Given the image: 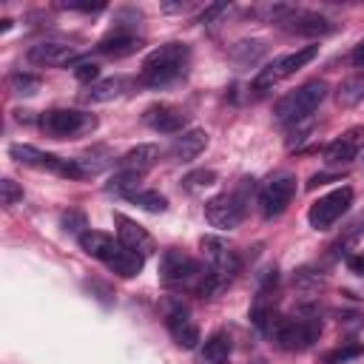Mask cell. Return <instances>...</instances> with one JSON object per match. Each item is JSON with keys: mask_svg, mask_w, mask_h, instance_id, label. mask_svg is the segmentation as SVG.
Wrapping results in <instances>:
<instances>
[{"mask_svg": "<svg viewBox=\"0 0 364 364\" xmlns=\"http://www.w3.org/2000/svg\"><path fill=\"white\" fill-rule=\"evenodd\" d=\"M188 65H191V48L185 43H165L142 60L139 80L151 88H162L185 77Z\"/></svg>", "mask_w": 364, "mask_h": 364, "instance_id": "cell-1", "label": "cell"}, {"mask_svg": "<svg viewBox=\"0 0 364 364\" xmlns=\"http://www.w3.org/2000/svg\"><path fill=\"white\" fill-rule=\"evenodd\" d=\"M80 247L88 253V256H94V259H100L108 270H114L117 276H122V279H131V276H136L139 270H142V256H136L134 250H128L119 239L114 242L108 233H102V230H85L82 236H80Z\"/></svg>", "mask_w": 364, "mask_h": 364, "instance_id": "cell-2", "label": "cell"}, {"mask_svg": "<svg viewBox=\"0 0 364 364\" xmlns=\"http://www.w3.org/2000/svg\"><path fill=\"white\" fill-rule=\"evenodd\" d=\"M259 330H262L279 350L301 353V350L313 347L316 338L321 336V321H318L316 316H307V318H284V316L273 313Z\"/></svg>", "mask_w": 364, "mask_h": 364, "instance_id": "cell-3", "label": "cell"}, {"mask_svg": "<svg viewBox=\"0 0 364 364\" xmlns=\"http://www.w3.org/2000/svg\"><path fill=\"white\" fill-rule=\"evenodd\" d=\"M250 191H253V179H242L236 188L213 196L205 202V219L219 228V230H233L242 225L245 213H247V202H250Z\"/></svg>", "mask_w": 364, "mask_h": 364, "instance_id": "cell-4", "label": "cell"}, {"mask_svg": "<svg viewBox=\"0 0 364 364\" xmlns=\"http://www.w3.org/2000/svg\"><path fill=\"white\" fill-rule=\"evenodd\" d=\"M327 97V82L324 80H307L299 88L287 91L284 97H279V102L273 105V117L279 122H293L299 125L301 119H307Z\"/></svg>", "mask_w": 364, "mask_h": 364, "instance_id": "cell-5", "label": "cell"}, {"mask_svg": "<svg viewBox=\"0 0 364 364\" xmlns=\"http://www.w3.org/2000/svg\"><path fill=\"white\" fill-rule=\"evenodd\" d=\"M267 17L279 28H284L290 34H299V37H324V34H333L336 31V23L330 17H324L318 11H310V9L284 6V3L267 6Z\"/></svg>", "mask_w": 364, "mask_h": 364, "instance_id": "cell-6", "label": "cell"}, {"mask_svg": "<svg viewBox=\"0 0 364 364\" xmlns=\"http://www.w3.org/2000/svg\"><path fill=\"white\" fill-rule=\"evenodd\" d=\"M9 156L20 165H28V168H40V171H51L57 176H65V179H85L91 176L85 159H63L57 154H48V151H40L34 145H11L9 148Z\"/></svg>", "mask_w": 364, "mask_h": 364, "instance_id": "cell-7", "label": "cell"}, {"mask_svg": "<svg viewBox=\"0 0 364 364\" xmlns=\"http://www.w3.org/2000/svg\"><path fill=\"white\" fill-rule=\"evenodd\" d=\"M97 128V117L88 111L74 108H51L40 114V131L51 139H74L82 134H91Z\"/></svg>", "mask_w": 364, "mask_h": 364, "instance_id": "cell-8", "label": "cell"}, {"mask_svg": "<svg viewBox=\"0 0 364 364\" xmlns=\"http://www.w3.org/2000/svg\"><path fill=\"white\" fill-rule=\"evenodd\" d=\"M205 273L208 270L196 259H191L188 253H182L176 247H168L159 259V282L165 287H193V290H199Z\"/></svg>", "mask_w": 364, "mask_h": 364, "instance_id": "cell-9", "label": "cell"}, {"mask_svg": "<svg viewBox=\"0 0 364 364\" xmlns=\"http://www.w3.org/2000/svg\"><path fill=\"white\" fill-rule=\"evenodd\" d=\"M316 54H318V46H301V48H296V51H287V54L270 60L264 68H259V74H256V80H253V91H267V88H273L276 82H282V80H287L290 74H296L299 68H304Z\"/></svg>", "mask_w": 364, "mask_h": 364, "instance_id": "cell-10", "label": "cell"}, {"mask_svg": "<svg viewBox=\"0 0 364 364\" xmlns=\"http://www.w3.org/2000/svg\"><path fill=\"white\" fill-rule=\"evenodd\" d=\"M296 196V176L282 171V173H273L267 182H262L259 188V210L264 219H276L282 216L290 202Z\"/></svg>", "mask_w": 364, "mask_h": 364, "instance_id": "cell-11", "label": "cell"}, {"mask_svg": "<svg viewBox=\"0 0 364 364\" xmlns=\"http://www.w3.org/2000/svg\"><path fill=\"white\" fill-rule=\"evenodd\" d=\"M350 205H353V188H347V185H344V188H336V191L318 196V199L310 205L307 222H310V228H316V230H330V228L350 210Z\"/></svg>", "mask_w": 364, "mask_h": 364, "instance_id": "cell-12", "label": "cell"}, {"mask_svg": "<svg viewBox=\"0 0 364 364\" xmlns=\"http://www.w3.org/2000/svg\"><path fill=\"white\" fill-rule=\"evenodd\" d=\"M361 148H364V128H361V125H355V128L344 131L341 136H336V139L324 148V162H327L330 168L350 165V162H355V159H358Z\"/></svg>", "mask_w": 364, "mask_h": 364, "instance_id": "cell-13", "label": "cell"}, {"mask_svg": "<svg viewBox=\"0 0 364 364\" xmlns=\"http://www.w3.org/2000/svg\"><path fill=\"white\" fill-rule=\"evenodd\" d=\"M114 225H117V236H119V242L128 247V250H134L136 256H151L154 250H156V242H154V236L142 228V225H136L134 219H128L125 213H114Z\"/></svg>", "mask_w": 364, "mask_h": 364, "instance_id": "cell-14", "label": "cell"}, {"mask_svg": "<svg viewBox=\"0 0 364 364\" xmlns=\"http://www.w3.org/2000/svg\"><path fill=\"white\" fill-rule=\"evenodd\" d=\"M145 122L159 134H182L188 125V114L171 102H156L145 111Z\"/></svg>", "mask_w": 364, "mask_h": 364, "instance_id": "cell-15", "label": "cell"}, {"mask_svg": "<svg viewBox=\"0 0 364 364\" xmlns=\"http://www.w3.org/2000/svg\"><path fill=\"white\" fill-rule=\"evenodd\" d=\"M142 48V40L134 34V28L128 26H117L114 31H108L100 43H97V51L100 54H108V57H128L134 51Z\"/></svg>", "mask_w": 364, "mask_h": 364, "instance_id": "cell-16", "label": "cell"}, {"mask_svg": "<svg viewBox=\"0 0 364 364\" xmlns=\"http://www.w3.org/2000/svg\"><path fill=\"white\" fill-rule=\"evenodd\" d=\"M28 60L34 65H68L71 60H77V51L68 43H57V40H43L37 46L28 48Z\"/></svg>", "mask_w": 364, "mask_h": 364, "instance_id": "cell-17", "label": "cell"}, {"mask_svg": "<svg viewBox=\"0 0 364 364\" xmlns=\"http://www.w3.org/2000/svg\"><path fill=\"white\" fill-rule=\"evenodd\" d=\"M205 148H208V134H205L202 128H188V131H182V134L173 136L168 154H171V159H176V162H191V159H196Z\"/></svg>", "mask_w": 364, "mask_h": 364, "instance_id": "cell-18", "label": "cell"}, {"mask_svg": "<svg viewBox=\"0 0 364 364\" xmlns=\"http://www.w3.org/2000/svg\"><path fill=\"white\" fill-rule=\"evenodd\" d=\"M165 324H168L171 338H173L179 347L191 350V347H196V344H199V327H196V321L188 316V310H182V307L168 310Z\"/></svg>", "mask_w": 364, "mask_h": 364, "instance_id": "cell-19", "label": "cell"}, {"mask_svg": "<svg viewBox=\"0 0 364 364\" xmlns=\"http://www.w3.org/2000/svg\"><path fill=\"white\" fill-rule=\"evenodd\" d=\"M156 162H159V148H156L154 142H142V145L131 148L128 154H122L119 171H131V173H139V176H142V173L151 171Z\"/></svg>", "mask_w": 364, "mask_h": 364, "instance_id": "cell-20", "label": "cell"}, {"mask_svg": "<svg viewBox=\"0 0 364 364\" xmlns=\"http://www.w3.org/2000/svg\"><path fill=\"white\" fill-rule=\"evenodd\" d=\"M230 350H233L230 336L213 333V336L205 338V344H202V361H208V364H230Z\"/></svg>", "mask_w": 364, "mask_h": 364, "instance_id": "cell-21", "label": "cell"}, {"mask_svg": "<svg viewBox=\"0 0 364 364\" xmlns=\"http://www.w3.org/2000/svg\"><path fill=\"white\" fill-rule=\"evenodd\" d=\"M119 94H122V80L119 77H108V80H100V82L88 85L85 94H82V100L85 102H111Z\"/></svg>", "mask_w": 364, "mask_h": 364, "instance_id": "cell-22", "label": "cell"}, {"mask_svg": "<svg viewBox=\"0 0 364 364\" xmlns=\"http://www.w3.org/2000/svg\"><path fill=\"white\" fill-rule=\"evenodd\" d=\"M40 85H43V80H40L37 74H28V71H14V74H9V91L17 94V97H31V94L40 91Z\"/></svg>", "mask_w": 364, "mask_h": 364, "instance_id": "cell-23", "label": "cell"}, {"mask_svg": "<svg viewBox=\"0 0 364 364\" xmlns=\"http://www.w3.org/2000/svg\"><path fill=\"white\" fill-rule=\"evenodd\" d=\"M338 105H355V102H361L364 100V71L361 74H355V77H350V80H344L341 85H338Z\"/></svg>", "mask_w": 364, "mask_h": 364, "instance_id": "cell-24", "label": "cell"}, {"mask_svg": "<svg viewBox=\"0 0 364 364\" xmlns=\"http://www.w3.org/2000/svg\"><path fill=\"white\" fill-rule=\"evenodd\" d=\"M139 173H131V171H119V173H114L111 176V182L105 185V191H111V193H117V196H131L134 191H139Z\"/></svg>", "mask_w": 364, "mask_h": 364, "instance_id": "cell-25", "label": "cell"}, {"mask_svg": "<svg viewBox=\"0 0 364 364\" xmlns=\"http://www.w3.org/2000/svg\"><path fill=\"white\" fill-rule=\"evenodd\" d=\"M128 199H131L134 205H139L142 210H148V213H162V210L168 208V199H165L159 191H145V188H139V191H134Z\"/></svg>", "mask_w": 364, "mask_h": 364, "instance_id": "cell-26", "label": "cell"}, {"mask_svg": "<svg viewBox=\"0 0 364 364\" xmlns=\"http://www.w3.org/2000/svg\"><path fill=\"white\" fill-rule=\"evenodd\" d=\"M361 353H364V344H341V347L330 350L321 361H324V364H344V361H350V358H358Z\"/></svg>", "mask_w": 364, "mask_h": 364, "instance_id": "cell-27", "label": "cell"}, {"mask_svg": "<svg viewBox=\"0 0 364 364\" xmlns=\"http://www.w3.org/2000/svg\"><path fill=\"white\" fill-rule=\"evenodd\" d=\"M213 182H216V171H193V173H188V176L182 179V185H185L188 191L208 188V185H213Z\"/></svg>", "mask_w": 364, "mask_h": 364, "instance_id": "cell-28", "label": "cell"}, {"mask_svg": "<svg viewBox=\"0 0 364 364\" xmlns=\"http://www.w3.org/2000/svg\"><path fill=\"white\" fill-rule=\"evenodd\" d=\"M0 196H3V205L11 208L23 199V188L14 182V179H0Z\"/></svg>", "mask_w": 364, "mask_h": 364, "instance_id": "cell-29", "label": "cell"}, {"mask_svg": "<svg viewBox=\"0 0 364 364\" xmlns=\"http://www.w3.org/2000/svg\"><path fill=\"white\" fill-rule=\"evenodd\" d=\"M74 77L80 82H85V85H94V82H100V65L97 63H80L74 68Z\"/></svg>", "mask_w": 364, "mask_h": 364, "instance_id": "cell-30", "label": "cell"}, {"mask_svg": "<svg viewBox=\"0 0 364 364\" xmlns=\"http://www.w3.org/2000/svg\"><path fill=\"white\" fill-rule=\"evenodd\" d=\"M63 228L65 230H71V233H85L82 228H85V216L82 213H77V210H68V213H63Z\"/></svg>", "mask_w": 364, "mask_h": 364, "instance_id": "cell-31", "label": "cell"}, {"mask_svg": "<svg viewBox=\"0 0 364 364\" xmlns=\"http://www.w3.org/2000/svg\"><path fill=\"white\" fill-rule=\"evenodd\" d=\"M63 9H71V11H100L102 3H65Z\"/></svg>", "mask_w": 364, "mask_h": 364, "instance_id": "cell-32", "label": "cell"}, {"mask_svg": "<svg viewBox=\"0 0 364 364\" xmlns=\"http://www.w3.org/2000/svg\"><path fill=\"white\" fill-rule=\"evenodd\" d=\"M350 63H353L355 68H364V40L350 51Z\"/></svg>", "mask_w": 364, "mask_h": 364, "instance_id": "cell-33", "label": "cell"}, {"mask_svg": "<svg viewBox=\"0 0 364 364\" xmlns=\"http://www.w3.org/2000/svg\"><path fill=\"white\" fill-rule=\"evenodd\" d=\"M330 179H336V176H333V173H316V176L307 182V188H318V185H327Z\"/></svg>", "mask_w": 364, "mask_h": 364, "instance_id": "cell-34", "label": "cell"}, {"mask_svg": "<svg viewBox=\"0 0 364 364\" xmlns=\"http://www.w3.org/2000/svg\"><path fill=\"white\" fill-rule=\"evenodd\" d=\"M347 267L355 270L358 276H364V259H361V256H350V259H347Z\"/></svg>", "mask_w": 364, "mask_h": 364, "instance_id": "cell-35", "label": "cell"}, {"mask_svg": "<svg viewBox=\"0 0 364 364\" xmlns=\"http://www.w3.org/2000/svg\"><path fill=\"white\" fill-rule=\"evenodd\" d=\"M361 233H364V210H361L358 219L350 225V236H361Z\"/></svg>", "mask_w": 364, "mask_h": 364, "instance_id": "cell-36", "label": "cell"}]
</instances>
